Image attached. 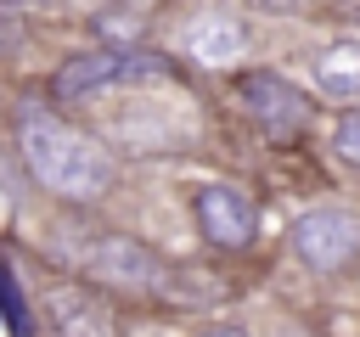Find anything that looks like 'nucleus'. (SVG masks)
Listing matches in <instances>:
<instances>
[{
	"instance_id": "f257e3e1",
	"label": "nucleus",
	"mask_w": 360,
	"mask_h": 337,
	"mask_svg": "<svg viewBox=\"0 0 360 337\" xmlns=\"http://www.w3.org/2000/svg\"><path fill=\"white\" fill-rule=\"evenodd\" d=\"M17 135H22V163L34 168V180L45 191L73 197V202H90V197H101L112 185V157L90 135H79L62 118H51L45 107H22Z\"/></svg>"
},
{
	"instance_id": "f03ea898",
	"label": "nucleus",
	"mask_w": 360,
	"mask_h": 337,
	"mask_svg": "<svg viewBox=\"0 0 360 337\" xmlns=\"http://www.w3.org/2000/svg\"><path fill=\"white\" fill-rule=\"evenodd\" d=\"M169 67L158 62V56H146V51H84V56H68L62 67H56V79H51V90H56V101H84V95H96V90H107V84H135V79H163Z\"/></svg>"
},
{
	"instance_id": "7ed1b4c3",
	"label": "nucleus",
	"mask_w": 360,
	"mask_h": 337,
	"mask_svg": "<svg viewBox=\"0 0 360 337\" xmlns=\"http://www.w3.org/2000/svg\"><path fill=\"white\" fill-rule=\"evenodd\" d=\"M292 253L315 275H332L360 253V219L349 208H315V213H304L292 225Z\"/></svg>"
},
{
	"instance_id": "20e7f679",
	"label": "nucleus",
	"mask_w": 360,
	"mask_h": 337,
	"mask_svg": "<svg viewBox=\"0 0 360 337\" xmlns=\"http://www.w3.org/2000/svg\"><path fill=\"white\" fill-rule=\"evenodd\" d=\"M197 225L214 247H248L259 230V213L248 202V191L236 185H202L197 191Z\"/></svg>"
},
{
	"instance_id": "39448f33",
	"label": "nucleus",
	"mask_w": 360,
	"mask_h": 337,
	"mask_svg": "<svg viewBox=\"0 0 360 337\" xmlns=\"http://www.w3.org/2000/svg\"><path fill=\"white\" fill-rule=\"evenodd\" d=\"M90 275L96 281H112V286H129V292H152V286H163V264H158V253H146L141 242H129V236H101L96 247H90Z\"/></svg>"
},
{
	"instance_id": "423d86ee",
	"label": "nucleus",
	"mask_w": 360,
	"mask_h": 337,
	"mask_svg": "<svg viewBox=\"0 0 360 337\" xmlns=\"http://www.w3.org/2000/svg\"><path fill=\"white\" fill-rule=\"evenodd\" d=\"M242 107L270 129V135H292L309 118V101L281 79V73H248L242 79Z\"/></svg>"
},
{
	"instance_id": "0eeeda50",
	"label": "nucleus",
	"mask_w": 360,
	"mask_h": 337,
	"mask_svg": "<svg viewBox=\"0 0 360 337\" xmlns=\"http://www.w3.org/2000/svg\"><path fill=\"white\" fill-rule=\"evenodd\" d=\"M180 45H186V56L202 62V67H231L236 56H248V28H242V17H231V11H202V17L186 22Z\"/></svg>"
},
{
	"instance_id": "6e6552de",
	"label": "nucleus",
	"mask_w": 360,
	"mask_h": 337,
	"mask_svg": "<svg viewBox=\"0 0 360 337\" xmlns=\"http://www.w3.org/2000/svg\"><path fill=\"white\" fill-rule=\"evenodd\" d=\"M45 320H51L56 337H112L107 309L84 286H51L45 292Z\"/></svg>"
},
{
	"instance_id": "1a4fd4ad",
	"label": "nucleus",
	"mask_w": 360,
	"mask_h": 337,
	"mask_svg": "<svg viewBox=\"0 0 360 337\" xmlns=\"http://www.w3.org/2000/svg\"><path fill=\"white\" fill-rule=\"evenodd\" d=\"M315 90L332 101H360V39H338L315 51Z\"/></svg>"
},
{
	"instance_id": "9d476101",
	"label": "nucleus",
	"mask_w": 360,
	"mask_h": 337,
	"mask_svg": "<svg viewBox=\"0 0 360 337\" xmlns=\"http://www.w3.org/2000/svg\"><path fill=\"white\" fill-rule=\"evenodd\" d=\"M0 320L17 331V337H28V303L17 298V286H11V275L0 270Z\"/></svg>"
},
{
	"instance_id": "9b49d317",
	"label": "nucleus",
	"mask_w": 360,
	"mask_h": 337,
	"mask_svg": "<svg viewBox=\"0 0 360 337\" xmlns=\"http://www.w3.org/2000/svg\"><path fill=\"white\" fill-rule=\"evenodd\" d=\"M338 152H343L349 163H360V107L343 112V124H338Z\"/></svg>"
},
{
	"instance_id": "f8f14e48",
	"label": "nucleus",
	"mask_w": 360,
	"mask_h": 337,
	"mask_svg": "<svg viewBox=\"0 0 360 337\" xmlns=\"http://www.w3.org/2000/svg\"><path fill=\"white\" fill-rule=\"evenodd\" d=\"M17 45H22V17L11 6H0V56H11Z\"/></svg>"
},
{
	"instance_id": "ddd939ff",
	"label": "nucleus",
	"mask_w": 360,
	"mask_h": 337,
	"mask_svg": "<svg viewBox=\"0 0 360 337\" xmlns=\"http://www.w3.org/2000/svg\"><path fill=\"white\" fill-rule=\"evenodd\" d=\"M248 6H259V11H298L304 0H248Z\"/></svg>"
},
{
	"instance_id": "4468645a",
	"label": "nucleus",
	"mask_w": 360,
	"mask_h": 337,
	"mask_svg": "<svg viewBox=\"0 0 360 337\" xmlns=\"http://www.w3.org/2000/svg\"><path fill=\"white\" fill-rule=\"evenodd\" d=\"M202 337H248V331H242V326H208Z\"/></svg>"
}]
</instances>
